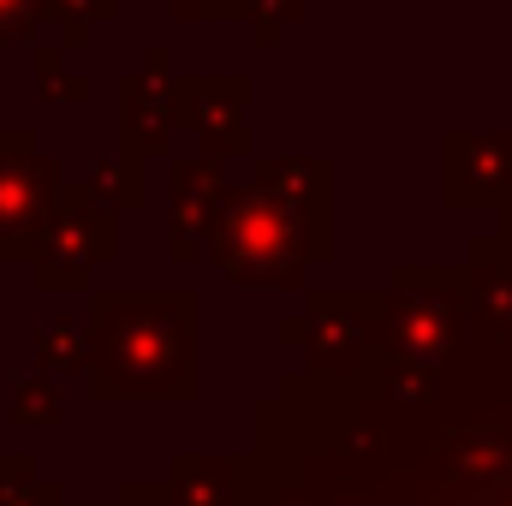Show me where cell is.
I'll list each match as a JSON object with an SVG mask.
<instances>
[{"label": "cell", "mask_w": 512, "mask_h": 506, "mask_svg": "<svg viewBox=\"0 0 512 506\" xmlns=\"http://www.w3.org/2000/svg\"><path fill=\"white\" fill-rule=\"evenodd\" d=\"M304 191H328L322 161H268L256 185L227 203L215 227V262L233 280H304L310 262L328 256V197L304 203Z\"/></svg>", "instance_id": "6da1fadb"}, {"label": "cell", "mask_w": 512, "mask_h": 506, "mask_svg": "<svg viewBox=\"0 0 512 506\" xmlns=\"http://www.w3.org/2000/svg\"><path fill=\"white\" fill-rule=\"evenodd\" d=\"M102 393H191V298H102Z\"/></svg>", "instance_id": "7a4b0ae2"}, {"label": "cell", "mask_w": 512, "mask_h": 506, "mask_svg": "<svg viewBox=\"0 0 512 506\" xmlns=\"http://www.w3.org/2000/svg\"><path fill=\"white\" fill-rule=\"evenodd\" d=\"M60 215V173L54 161L30 155V137L0 131V256L12 251H42L48 221Z\"/></svg>", "instance_id": "3957f363"}, {"label": "cell", "mask_w": 512, "mask_h": 506, "mask_svg": "<svg viewBox=\"0 0 512 506\" xmlns=\"http://www.w3.org/2000/svg\"><path fill=\"white\" fill-rule=\"evenodd\" d=\"M114 251V209L108 203H84V197H66L60 215L48 221L42 233V251H36V280L42 286H84Z\"/></svg>", "instance_id": "277c9868"}, {"label": "cell", "mask_w": 512, "mask_h": 506, "mask_svg": "<svg viewBox=\"0 0 512 506\" xmlns=\"http://www.w3.org/2000/svg\"><path fill=\"white\" fill-rule=\"evenodd\" d=\"M227 185H221V167H179L173 179V251L179 256H197L215 245V227L227 215Z\"/></svg>", "instance_id": "5b68a950"}, {"label": "cell", "mask_w": 512, "mask_h": 506, "mask_svg": "<svg viewBox=\"0 0 512 506\" xmlns=\"http://www.w3.org/2000/svg\"><path fill=\"white\" fill-rule=\"evenodd\" d=\"M179 120V84L161 90V78H131L126 84V137L137 149H161Z\"/></svg>", "instance_id": "8992f818"}, {"label": "cell", "mask_w": 512, "mask_h": 506, "mask_svg": "<svg viewBox=\"0 0 512 506\" xmlns=\"http://www.w3.org/2000/svg\"><path fill=\"white\" fill-rule=\"evenodd\" d=\"M191 96H197L203 108H197V114L179 108V120L197 126V137L209 143V155H233V149H245V84H239V96H233L227 108H215V102H221V84H191Z\"/></svg>", "instance_id": "52a82bcc"}, {"label": "cell", "mask_w": 512, "mask_h": 506, "mask_svg": "<svg viewBox=\"0 0 512 506\" xmlns=\"http://www.w3.org/2000/svg\"><path fill=\"white\" fill-rule=\"evenodd\" d=\"M36 358H42V370L48 376H60V370H78L84 358H90V346H84V328L72 322H48L42 334H36Z\"/></svg>", "instance_id": "ba28073f"}, {"label": "cell", "mask_w": 512, "mask_h": 506, "mask_svg": "<svg viewBox=\"0 0 512 506\" xmlns=\"http://www.w3.org/2000/svg\"><path fill=\"white\" fill-rule=\"evenodd\" d=\"M42 18H48V0H0V42H24V36H36Z\"/></svg>", "instance_id": "9c48e42d"}, {"label": "cell", "mask_w": 512, "mask_h": 506, "mask_svg": "<svg viewBox=\"0 0 512 506\" xmlns=\"http://www.w3.org/2000/svg\"><path fill=\"white\" fill-rule=\"evenodd\" d=\"M12 417H24V423H54V417H60V411H54V387H48V381H18Z\"/></svg>", "instance_id": "30bf717a"}, {"label": "cell", "mask_w": 512, "mask_h": 506, "mask_svg": "<svg viewBox=\"0 0 512 506\" xmlns=\"http://www.w3.org/2000/svg\"><path fill=\"white\" fill-rule=\"evenodd\" d=\"M120 0H48V12L54 18H66V24H78V36H90V24L96 18H108Z\"/></svg>", "instance_id": "8fae6325"}, {"label": "cell", "mask_w": 512, "mask_h": 506, "mask_svg": "<svg viewBox=\"0 0 512 506\" xmlns=\"http://www.w3.org/2000/svg\"><path fill=\"white\" fill-rule=\"evenodd\" d=\"M245 12H251V24H262V36H274L280 24H292L304 12V0H245Z\"/></svg>", "instance_id": "7c38bea8"}, {"label": "cell", "mask_w": 512, "mask_h": 506, "mask_svg": "<svg viewBox=\"0 0 512 506\" xmlns=\"http://www.w3.org/2000/svg\"><path fill=\"white\" fill-rule=\"evenodd\" d=\"M239 6H245V0H179V12H191V18H197V12H239Z\"/></svg>", "instance_id": "4fadbf2b"}]
</instances>
